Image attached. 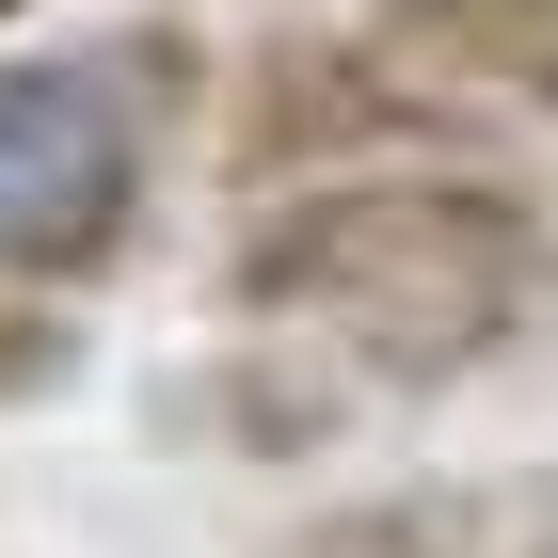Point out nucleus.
<instances>
[{"mask_svg":"<svg viewBox=\"0 0 558 558\" xmlns=\"http://www.w3.org/2000/svg\"><path fill=\"white\" fill-rule=\"evenodd\" d=\"M64 384H81V303L0 271V415H33V399H64Z\"/></svg>","mask_w":558,"mask_h":558,"instance_id":"obj_7","label":"nucleus"},{"mask_svg":"<svg viewBox=\"0 0 558 558\" xmlns=\"http://www.w3.org/2000/svg\"><path fill=\"white\" fill-rule=\"evenodd\" d=\"M208 112L192 33H112V48H0V271L81 303L144 240L175 129Z\"/></svg>","mask_w":558,"mask_h":558,"instance_id":"obj_2","label":"nucleus"},{"mask_svg":"<svg viewBox=\"0 0 558 558\" xmlns=\"http://www.w3.org/2000/svg\"><path fill=\"white\" fill-rule=\"evenodd\" d=\"M208 129H223L240 208H256V192L367 175V160H478V144H495V112H463L447 81L384 64L367 33H256V48L208 81Z\"/></svg>","mask_w":558,"mask_h":558,"instance_id":"obj_3","label":"nucleus"},{"mask_svg":"<svg viewBox=\"0 0 558 558\" xmlns=\"http://www.w3.org/2000/svg\"><path fill=\"white\" fill-rule=\"evenodd\" d=\"M160 415L192 447H240V463H303V447H336L367 415V384H351L336 351H303V336H256V351H223V367H175Z\"/></svg>","mask_w":558,"mask_h":558,"instance_id":"obj_6","label":"nucleus"},{"mask_svg":"<svg viewBox=\"0 0 558 558\" xmlns=\"http://www.w3.org/2000/svg\"><path fill=\"white\" fill-rule=\"evenodd\" d=\"M256 558H558V463L511 478H384V495H319Z\"/></svg>","mask_w":558,"mask_h":558,"instance_id":"obj_4","label":"nucleus"},{"mask_svg":"<svg viewBox=\"0 0 558 558\" xmlns=\"http://www.w3.org/2000/svg\"><path fill=\"white\" fill-rule=\"evenodd\" d=\"M223 319L336 351L367 399H430L558 319V192L511 160H367L223 223Z\"/></svg>","mask_w":558,"mask_h":558,"instance_id":"obj_1","label":"nucleus"},{"mask_svg":"<svg viewBox=\"0 0 558 558\" xmlns=\"http://www.w3.org/2000/svg\"><path fill=\"white\" fill-rule=\"evenodd\" d=\"M351 33L384 48V64H415V81H447L463 112L558 129V0H367Z\"/></svg>","mask_w":558,"mask_h":558,"instance_id":"obj_5","label":"nucleus"}]
</instances>
